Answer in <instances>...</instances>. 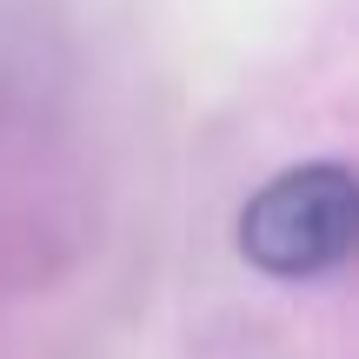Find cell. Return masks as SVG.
I'll return each mask as SVG.
<instances>
[{
	"mask_svg": "<svg viewBox=\"0 0 359 359\" xmlns=\"http://www.w3.org/2000/svg\"><path fill=\"white\" fill-rule=\"evenodd\" d=\"M353 233H359L353 173L339 160H313V167H286L246 200L240 253L273 280H313L353 253Z\"/></svg>",
	"mask_w": 359,
	"mask_h": 359,
	"instance_id": "obj_1",
	"label": "cell"
}]
</instances>
